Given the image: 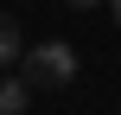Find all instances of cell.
<instances>
[{
	"instance_id": "6da1fadb",
	"label": "cell",
	"mask_w": 121,
	"mask_h": 115,
	"mask_svg": "<svg viewBox=\"0 0 121 115\" xmlns=\"http://www.w3.org/2000/svg\"><path fill=\"white\" fill-rule=\"evenodd\" d=\"M77 70H83V64H77V45H64V38H45V45H32V51L19 58V77L38 83V90H64Z\"/></svg>"
},
{
	"instance_id": "7a4b0ae2",
	"label": "cell",
	"mask_w": 121,
	"mask_h": 115,
	"mask_svg": "<svg viewBox=\"0 0 121 115\" xmlns=\"http://www.w3.org/2000/svg\"><path fill=\"white\" fill-rule=\"evenodd\" d=\"M19 58H26V32H19L13 13H0V70H13Z\"/></svg>"
},
{
	"instance_id": "3957f363",
	"label": "cell",
	"mask_w": 121,
	"mask_h": 115,
	"mask_svg": "<svg viewBox=\"0 0 121 115\" xmlns=\"http://www.w3.org/2000/svg\"><path fill=\"white\" fill-rule=\"evenodd\" d=\"M26 102H32V83L26 77H0V115H26Z\"/></svg>"
},
{
	"instance_id": "277c9868",
	"label": "cell",
	"mask_w": 121,
	"mask_h": 115,
	"mask_svg": "<svg viewBox=\"0 0 121 115\" xmlns=\"http://www.w3.org/2000/svg\"><path fill=\"white\" fill-rule=\"evenodd\" d=\"M64 6H77V13H89V6H102V0H64Z\"/></svg>"
},
{
	"instance_id": "5b68a950",
	"label": "cell",
	"mask_w": 121,
	"mask_h": 115,
	"mask_svg": "<svg viewBox=\"0 0 121 115\" xmlns=\"http://www.w3.org/2000/svg\"><path fill=\"white\" fill-rule=\"evenodd\" d=\"M108 6H115V26H121V0H108Z\"/></svg>"
}]
</instances>
